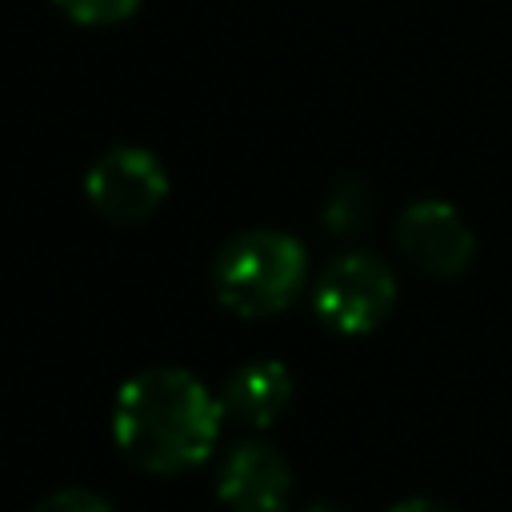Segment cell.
Instances as JSON below:
<instances>
[{
    "instance_id": "obj_1",
    "label": "cell",
    "mask_w": 512,
    "mask_h": 512,
    "mask_svg": "<svg viewBox=\"0 0 512 512\" xmlns=\"http://www.w3.org/2000/svg\"><path fill=\"white\" fill-rule=\"evenodd\" d=\"M224 404L184 368H144L116 392L112 436L120 452L152 472L176 476L204 464L216 448Z\"/></svg>"
},
{
    "instance_id": "obj_2",
    "label": "cell",
    "mask_w": 512,
    "mask_h": 512,
    "mask_svg": "<svg viewBox=\"0 0 512 512\" xmlns=\"http://www.w3.org/2000/svg\"><path fill=\"white\" fill-rule=\"evenodd\" d=\"M308 272V252L292 232L248 228L232 236L212 260V292L236 316H272L284 312Z\"/></svg>"
},
{
    "instance_id": "obj_3",
    "label": "cell",
    "mask_w": 512,
    "mask_h": 512,
    "mask_svg": "<svg viewBox=\"0 0 512 512\" xmlns=\"http://www.w3.org/2000/svg\"><path fill=\"white\" fill-rule=\"evenodd\" d=\"M396 304V276L376 252L336 256L316 284V316L340 336H364L388 320Z\"/></svg>"
},
{
    "instance_id": "obj_4",
    "label": "cell",
    "mask_w": 512,
    "mask_h": 512,
    "mask_svg": "<svg viewBox=\"0 0 512 512\" xmlns=\"http://www.w3.org/2000/svg\"><path fill=\"white\" fill-rule=\"evenodd\" d=\"M84 196L88 204L112 220V224H140L148 220L164 196H168V172L148 148L120 144L104 152L88 176H84Z\"/></svg>"
},
{
    "instance_id": "obj_5",
    "label": "cell",
    "mask_w": 512,
    "mask_h": 512,
    "mask_svg": "<svg viewBox=\"0 0 512 512\" xmlns=\"http://www.w3.org/2000/svg\"><path fill=\"white\" fill-rule=\"evenodd\" d=\"M396 244L420 272L440 276V280L460 276L476 256V236L448 200L408 204L396 220Z\"/></svg>"
},
{
    "instance_id": "obj_6",
    "label": "cell",
    "mask_w": 512,
    "mask_h": 512,
    "mask_svg": "<svg viewBox=\"0 0 512 512\" xmlns=\"http://www.w3.org/2000/svg\"><path fill=\"white\" fill-rule=\"evenodd\" d=\"M216 496L228 512H284L292 496V468L268 440H244L220 464Z\"/></svg>"
},
{
    "instance_id": "obj_7",
    "label": "cell",
    "mask_w": 512,
    "mask_h": 512,
    "mask_svg": "<svg viewBox=\"0 0 512 512\" xmlns=\"http://www.w3.org/2000/svg\"><path fill=\"white\" fill-rule=\"evenodd\" d=\"M292 400V376L280 360H248L240 364L228 384H224V416L248 424V428H268Z\"/></svg>"
},
{
    "instance_id": "obj_8",
    "label": "cell",
    "mask_w": 512,
    "mask_h": 512,
    "mask_svg": "<svg viewBox=\"0 0 512 512\" xmlns=\"http://www.w3.org/2000/svg\"><path fill=\"white\" fill-rule=\"evenodd\" d=\"M368 216H372V192L360 180H340L324 200V228L336 236L364 232Z\"/></svg>"
},
{
    "instance_id": "obj_9",
    "label": "cell",
    "mask_w": 512,
    "mask_h": 512,
    "mask_svg": "<svg viewBox=\"0 0 512 512\" xmlns=\"http://www.w3.org/2000/svg\"><path fill=\"white\" fill-rule=\"evenodd\" d=\"M56 8L76 20V24H88V28H108V24H120L128 20L140 0H56Z\"/></svg>"
},
{
    "instance_id": "obj_10",
    "label": "cell",
    "mask_w": 512,
    "mask_h": 512,
    "mask_svg": "<svg viewBox=\"0 0 512 512\" xmlns=\"http://www.w3.org/2000/svg\"><path fill=\"white\" fill-rule=\"evenodd\" d=\"M28 512H116V508L88 488H60V492L44 496L40 504H32Z\"/></svg>"
},
{
    "instance_id": "obj_11",
    "label": "cell",
    "mask_w": 512,
    "mask_h": 512,
    "mask_svg": "<svg viewBox=\"0 0 512 512\" xmlns=\"http://www.w3.org/2000/svg\"><path fill=\"white\" fill-rule=\"evenodd\" d=\"M392 512H456V508H448L440 500H428V496H412V500H400Z\"/></svg>"
},
{
    "instance_id": "obj_12",
    "label": "cell",
    "mask_w": 512,
    "mask_h": 512,
    "mask_svg": "<svg viewBox=\"0 0 512 512\" xmlns=\"http://www.w3.org/2000/svg\"><path fill=\"white\" fill-rule=\"evenodd\" d=\"M304 512H340V508H332V504H308Z\"/></svg>"
}]
</instances>
